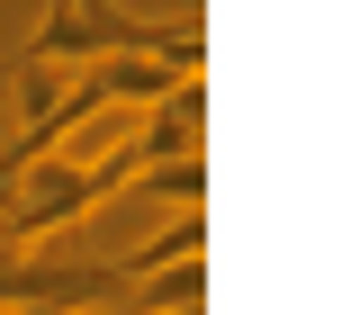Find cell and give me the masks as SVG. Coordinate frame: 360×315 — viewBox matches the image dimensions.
Wrapping results in <instances>:
<instances>
[{
	"label": "cell",
	"instance_id": "cell-3",
	"mask_svg": "<svg viewBox=\"0 0 360 315\" xmlns=\"http://www.w3.org/2000/svg\"><path fill=\"white\" fill-rule=\"evenodd\" d=\"M135 189L153 198V207H172V217H198L207 207V162L189 153V162H153V172H135Z\"/></svg>",
	"mask_w": 360,
	"mask_h": 315
},
{
	"label": "cell",
	"instance_id": "cell-5",
	"mask_svg": "<svg viewBox=\"0 0 360 315\" xmlns=\"http://www.w3.org/2000/svg\"><path fill=\"white\" fill-rule=\"evenodd\" d=\"M72 315H117V307H72Z\"/></svg>",
	"mask_w": 360,
	"mask_h": 315
},
{
	"label": "cell",
	"instance_id": "cell-4",
	"mask_svg": "<svg viewBox=\"0 0 360 315\" xmlns=\"http://www.w3.org/2000/svg\"><path fill=\"white\" fill-rule=\"evenodd\" d=\"M198 243H207V225H198V217H172L162 234H144L127 262H117V279H144V270H162V262H189Z\"/></svg>",
	"mask_w": 360,
	"mask_h": 315
},
{
	"label": "cell",
	"instance_id": "cell-2",
	"mask_svg": "<svg viewBox=\"0 0 360 315\" xmlns=\"http://www.w3.org/2000/svg\"><path fill=\"white\" fill-rule=\"evenodd\" d=\"M198 307H207V262H198V252L127 279V297H117V315H198Z\"/></svg>",
	"mask_w": 360,
	"mask_h": 315
},
{
	"label": "cell",
	"instance_id": "cell-1",
	"mask_svg": "<svg viewBox=\"0 0 360 315\" xmlns=\"http://www.w3.org/2000/svg\"><path fill=\"white\" fill-rule=\"evenodd\" d=\"M198 135H207V90L180 82L172 99H153V108H144L135 153H144V162H189V153H198Z\"/></svg>",
	"mask_w": 360,
	"mask_h": 315
},
{
	"label": "cell",
	"instance_id": "cell-6",
	"mask_svg": "<svg viewBox=\"0 0 360 315\" xmlns=\"http://www.w3.org/2000/svg\"><path fill=\"white\" fill-rule=\"evenodd\" d=\"M0 90H9V63H0Z\"/></svg>",
	"mask_w": 360,
	"mask_h": 315
}]
</instances>
